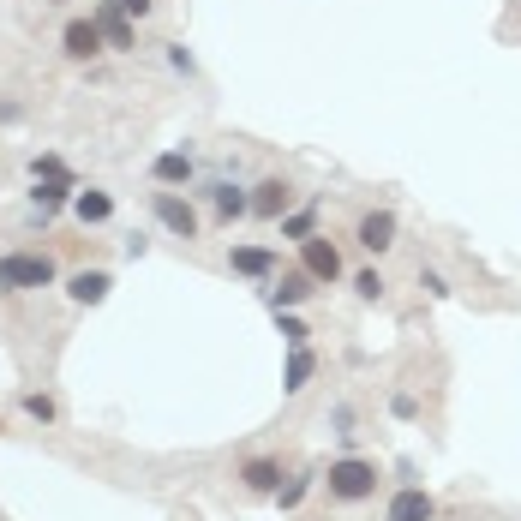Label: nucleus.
Here are the masks:
<instances>
[{"label": "nucleus", "mask_w": 521, "mask_h": 521, "mask_svg": "<svg viewBox=\"0 0 521 521\" xmlns=\"http://www.w3.org/2000/svg\"><path fill=\"white\" fill-rule=\"evenodd\" d=\"M90 18L102 24V42H108V48H138V30H132V18H126V12H120L114 0H102V6L90 12Z\"/></svg>", "instance_id": "obj_5"}, {"label": "nucleus", "mask_w": 521, "mask_h": 521, "mask_svg": "<svg viewBox=\"0 0 521 521\" xmlns=\"http://www.w3.org/2000/svg\"><path fill=\"white\" fill-rule=\"evenodd\" d=\"M210 198H216V216H228V222H234V216H246V210H252V198H246V192H240V186H210Z\"/></svg>", "instance_id": "obj_18"}, {"label": "nucleus", "mask_w": 521, "mask_h": 521, "mask_svg": "<svg viewBox=\"0 0 521 521\" xmlns=\"http://www.w3.org/2000/svg\"><path fill=\"white\" fill-rule=\"evenodd\" d=\"M312 372H318V360H312L306 348H294V360H288V372H282V390H288V396H300V390L312 384Z\"/></svg>", "instance_id": "obj_16"}, {"label": "nucleus", "mask_w": 521, "mask_h": 521, "mask_svg": "<svg viewBox=\"0 0 521 521\" xmlns=\"http://www.w3.org/2000/svg\"><path fill=\"white\" fill-rule=\"evenodd\" d=\"M54 282V258L48 252H6L0 258V288L24 294V288H48Z\"/></svg>", "instance_id": "obj_1"}, {"label": "nucleus", "mask_w": 521, "mask_h": 521, "mask_svg": "<svg viewBox=\"0 0 521 521\" xmlns=\"http://www.w3.org/2000/svg\"><path fill=\"white\" fill-rule=\"evenodd\" d=\"M282 336H288V342L300 348V342H306V324H300V318H282Z\"/></svg>", "instance_id": "obj_25"}, {"label": "nucleus", "mask_w": 521, "mask_h": 521, "mask_svg": "<svg viewBox=\"0 0 521 521\" xmlns=\"http://www.w3.org/2000/svg\"><path fill=\"white\" fill-rule=\"evenodd\" d=\"M372 492H378V468H372V462H360V456L330 462V498L360 504V498H372Z\"/></svg>", "instance_id": "obj_2"}, {"label": "nucleus", "mask_w": 521, "mask_h": 521, "mask_svg": "<svg viewBox=\"0 0 521 521\" xmlns=\"http://www.w3.org/2000/svg\"><path fill=\"white\" fill-rule=\"evenodd\" d=\"M288 204H294V186H288V180H264V186H252V216L276 222V216H288Z\"/></svg>", "instance_id": "obj_7"}, {"label": "nucleus", "mask_w": 521, "mask_h": 521, "mask_svg": "<svg viewBox=\"0 0 521 521\" xmlns=\"http://www.w3.org/2000/svg\"><path fill=\"white\" fill-rule=\"evenodd\" d=\"M300 264H306L312 282H336L342 276V252L330 240H300Z\"/></svg>", "instance_id": "obj_4"}, {"label": "nucleus", "mask_w": 521, "mask_h": 521, "mask_svg": "<svg viewBox=\"0 0 521 521\" xmlns=\"http://www.w3.org/2000/svg\"><path fill=\"white\" fill-rule=\"evenodd\" d=\"M72 210H78V222H84V228H96V222H108V216H114V198L90 186V192H78V198H72Z\"/></svg>", "instance_id": "obj_14"}, {"label": "nucleus", "mask_w": 521, "mask_h": 521, "mask_svg": "<svg viewBox=\"0 0 521 521\" xmlns=\"http://www.w3.org/2000/svg\"><path fill=\"white\" fill-rule=\"evenodd\" d=\"M240 480H246L252 492H282V468H276V462H246Z\"/></svg>", "instance_id": "obj_17"}, {"label": "nucleus", "mask_w": 521, "mask_h": 521, "mask_svg": "<svg viewBox=\"0 0 521 521\" xmlns=\"http://www.w3.org/2000/svg\"><path fill=\"white\" fill-rule=\"evenodd\" d=\"M108 288H114V276H108V270H78V276L66 282L72 306H102V300H108Z\"/></svg>", "instance_id": "obj_8"}, {"label": "nucleus", "mask_w": 521, "mask_h": 521, "mask_svg": "<svg viewBox=\"0 0 521 521\" xmlns=\"http://www.w3.org/2000/svg\"><path fill=\"white\" fill-rule=\"evenodd\" d=\"M282 228H288V234H300V240H306V234H312V210H300V216H288V222H282Z\"/></svg>", "instance_id": "obj_24"}, {"label": "nucleus", "mask_w": 521, "mask_h": 521, "mask_svg": "<svg viewBox=\"0 0 521 521\" xmlns=\"http://www.w3.org/2000/svg\"><path fill=\"white\" fill-rule=\"evenodd\" d=\"M24 414H30L36 426H48V420H54V402H48V396H24Z\"/></svg>", "instance_id": "obj_20"}, {"label": "nucleus", "mask_w": 521, "mask_h": 521, "mask_svg": "<svg viewBox=\"0 0 521 521\" xmlns=\"http://www.w3.org/2000/svg\"><path fill=\"white\" fill-rule=\"evenodd\" d=\"M306 492H312V480H294V486H282V492H276V498H282V510H294V504H300V498H306Z\"/></svg>", "instance_id": "obj_22"}, {"label": "nucleus", "mask_w": 521, "mask_h": 521, "mask_svg": "<svg viewBox=\"0 0 521 521\" xmlns=\"http://www.w3.org/2000/svg\"><path fill=\"white\" fill-rule=\"evenodd\" d=\"M30 174H36V180H66V162H60V156H36Z\"/></svg>", "instance_id": "obj_19"}, {"label": "nucleus", "mask_w": 521, "mask_h": 521, "mask_svg": "<svg viewBox=\"0 0 521 521\" xmlns=\"http://www.w3.org/2000/svg\"><path fill=\"white\" fill-rule=\"evenodd\" d=\"M228 264H234L240 276H270V270H276V252H270V246H234Z\"/></svg>", "instance_id": "obj_13"}, {"label": "nucleus", "mask_w": 521, "mask_h": 521, "mask_svg": "<svg viewBox=\"0 0 521 521\" xmlns=\"http://www.w3.org/2000/svg\"><path fill=\"white\" fill-rule=\"evenodd\" d=\"M354 288H360L366 300H378V294H384V276H378V270H360V276H354Z\"/></svg>", "instance_id": "obj_21"}, {"label": "nucleus", "mask_w": 521, "mask_h": 521, "mask_svg": "<svg viewBox=\"0 0 521 521\" xmlns=\"http://www.w3.org/2000/svg\"><path fill=\"white\" fill-rule=\"evenodd\" d=\"M312 294H318V282H312L306 270H288V276L276 282V312H282V306H300V300H312Z\"/></svg>", "instance_id": "obj_15"}, {"label": "nucleus", "mask_w": 521, "mask_h": 521, "mask_svg": "<svg viewBox=\"0 0 521 521\" xmlns=\"http://www.w3.org/2000/svg\"><path fill=\"white\" fill-rule=\"evenodd\" d=\"M150 180H156V186H186V180H192V156H186V150H162V156L150 162Z\"/></svg>", "instance_id": "obj_11"}, {"label": "nucleus", "mask_w": 521, "mask_h": 521, "mask_svg": "<svg viewBox=\"0 0 521 521\" xmlns=\"http://www.w3.org/2000/svg\"><path fill=\"white\" fill-rule=\"evenodd\" d=\"M156 222H162L174 240H198V210H192L180 192H156Z\"/></svg>", "instance_id": "obj_3"}, {"label": "nucleus", "mask_w": 521, "mask_h": 521, "mask_svg": "<svg viewBox=\"0 0 521 521\" xmlns=\"http://www.w3.org/2000/svg\"><path fill=\"white\" fill-rule=\"evenodd\" d=\"M432 516H438V504H432L420 486H408V492L390 498V516H384V521H432Z\"/></svg>", "instance_id": "obj_10"}, {"label": "nucleus", "mask_w": 521, "mask_h": 521, "mask_svg": "<svg viewBox=\"0 0 521 521\" xmlns=\"http://www.w3.org/2000/svg\"><path fill=\"white\" fill-rule=\"evenodd\" d=\"M114 6H120L126 18H150V12H156V0H114Z\"/></svg>", "instance_id": "obj_23"}, {"label": "nucleus", "mask_w": 521, "mask_h": 521, "mask_svg": "<svg viewBox=\"0 0 521 521\" xmlns=\"http://www.w3.org/2000/svg\"><path fill=\"white\" fill-rule=\"evenodd\" d=\"M66 198H72V174H66V180H36V192H30V216H36V222H48Z\"/></svg>", "instance_id": "obj_9"}, {"label": "nucleus", "mask_w": 521, "mask_h": 521, "mask_svg": "<svg viewBox=\"0 0 521 521\" xmlns=\"http://www.w3.org/2000/svg\"><path fill=\"white\" fill-rule=\"evenodd\" d=\"M60 48H66L72 60H90V54L102 48V24H96V18H72V24L60 30Z\"/></svg>", "instance_id": "obj_6"}, {"label": "nucleus", "mask_w": 521, "mask_h": 521, "mask_svg": "<svg viewBox=\"0 0 521 521\" xmlns=\"http://www.w3.org/2000/svg\"><path fill=\"white\" fill-rule=\"evenodd\" d=\"M360 246H366V252H390V246H396V216H390V210H372V216L360 222Z\"/></svg>", "instance_id": "obj_12"}]
</instances>
